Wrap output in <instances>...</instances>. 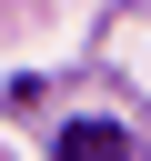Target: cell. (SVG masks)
<instances>
[{"label": "cell", "instance_id": "1", "mask_svg": "<svg viewBox=\"0 0 151 161\" xmlns=\"http://www.w3.org/2000/svg\"><path fill=\"white\" fill-rule=\"evenodd\" d=\"M60 161H131V131L121 121H70L60 131Z\"/></svg>", "mask_w": 151, "mask_h": 161}]
</instances>
